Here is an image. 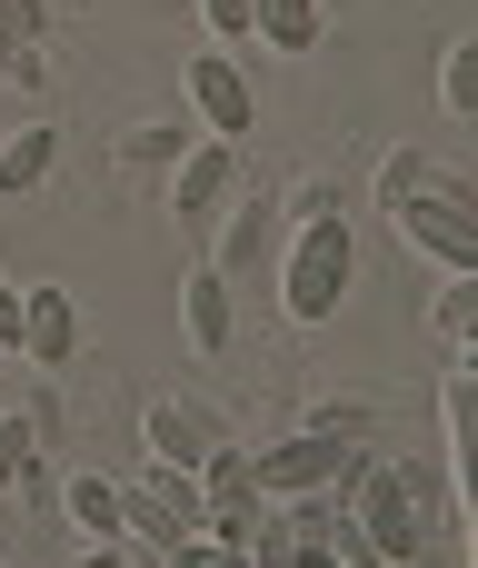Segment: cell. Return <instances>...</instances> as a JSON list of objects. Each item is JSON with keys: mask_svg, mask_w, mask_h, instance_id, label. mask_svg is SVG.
I'll return each instance as SVG.
<instances>
[{"mask_svg": "<svg viewBox=\"0 0 478 568\" xmlns=\"http://www.w3.org/2000/svg\"><path fill=\"white\" fill-rule=\"evenodd\" d=\"M329 499L349 509L359 549H369L379 568H419L439 539H459V519H449V479L419 469V459H369V449H349L339 479H329Z\"/></svg>", "mask_w": 478, "mask_h": 568, "instance_id": "obj_1", "label": "cell"}, {"mask_svg": "<svg viewBox=\"0 0 478 568\" xmlns=\"http://www.w3.org/2000/svg\"><path fill=\"white\" fill-rule=\"evenodd\" d=\"M269 280H279V320H289V329H319V320L349 300V280H359V240H349V220H339V210L289 220Z\"/></svg>", "mask_w": 478, "mask_h": 568, "instance_id": "obj_2", "label": "cell"}, {"mask_svg": "<svg viewBox=\"0 0 478 568\" xmlns=\"http://www.w3.org/2000/svg\"><path fill=\"white\" fill-rule=\"evenodd\" d=\"M230 439H240V429H230L210 399H190V389H160V399L140 409V449H150V469H190V479H200Z\"/></svg>", "mask_w": 478, "mask_h": 568, "instance_id": "obj_3", "label": "cell"}, {"mask_svg": "<svg viewBox=\"0 0 478 568\" xmlns=\"http://www.w3.org/2000/svg\"><path fill=\"white\" fill-rule=\"evenodd\" d=\"M279 240H289V210L269 200V190H230V210H220V250H210V270L240 290V280H269L279 270Z\"/></svg>", "mask_w": 478, "mask_h": 568, "instance_id": "obj_4", "label": "cell"}, {"mask_svg": "<svg viewBox=\"0 0 478 568\" xmlns=\"http://www.w3.org/2000/svg\"><path fill=\"white\" fill-rule=\"evenodd\" d=\"M439 429H449V519L478 529V349H449L439 369Z\"/></svg>", "mask_w": 478, "mask_h": 568, "instance_id": "obj_5", "label": "cell"}, {"mask_svg": "<svg viewBox=\"0 0 478 568\" xmlns=\"http://www.w3.org/2000/svg\"><path fill=\"white\" fill-rule=\"evenodd\" d=\"M399 250H429L439 270H478V190H439V200H409L389 210Z\"/></svg>", "mask_w": 478, "mask_h": 568, "instance_id": "obj_6", "label": "cell"}, {"mask_svg": "<svg viewBox=\"0 0 478 568\" xmlns=\"http://www.w3.org/2000/svg\"><path fill=\"white\" fill-rule=\"evenodd\" d=\"M180 90H190V110H200V130H210V140H250V120H260V90H250L240 50H190Z\"/></svg>", "mask_w": 478, "mask_h": 568, "instance_id": "obj_7", "label": "cell"}, {"mask_svg": "<svg viewBox=\"0 0 478 568\" xmlns=\"http://www.w3.org/2000/svg\"><path fill=\"white\" fill-rule=\"evenodd\" d=\"M339 459H349V439H329V429H289V439L250 449V479H260V499H309V489L339 479Z\"/></svg>", "mask_w": 478, "mask_h": 568, "instance_id": "obj_8", "label": "cell"}, {"mask_svg": "<svg viewBox=\"0 0 478 568\" xmlns=\"http://www.w3.org/2000/svg\"><path fill=\"white\" fill-rule=\"evenodd\" d=\"M120 519H130V539L180 549V539L200 529V479H190V469H150V479L120 489Z\"/></svg>", "mask_w": 478, "mask_h": 568, "instance_id": "obj_9", "label": "cell"}, {"mask_svg": "<svg viewBox=\"0 0 478 568\" xmlns=\"http://www.w3.org/2000/svg\"><path fill=\"white\" fill-rule=\"evenodd\" d=\"M160 180H170V210H180V220H220L230 190H240V140H210V130H200Z\"/></svg>", "mask_w": 478, "mask_h": 568, "instance_id": "obj_10", "label": "cell"}, {"mask_svg": "<svg viewBox=\"0 0 478 568\" xmlns=\"http://www.w3.org/2000/svg\"><path fill=\"white\" fill-rule=\"evenodd\" d=\"M180 339L200 349V359H230V339H240V300H230V280L200 260V270H180Z\"/></svg>", "mask_w": 478, "mask_h": 568, "instance_id": "obj_11", "label": "cell"}, {"mask_svg": "<svg viewBox=\"0 0 478 568\" xmlns=\"http://www.w3.org/2000/svg\"><path fill=\"white\" fill-rule=\"evenodd\" d=\"M20 359L30 369H70L80 359V310H70V290H20Z\"/></svg>", "mask_w": 478, "mask_h": 568, "instance_id": "obj_12", "label": "cell"}, {"mask_svg": "<svg viewBox=\"0 0 478 568\" xmlns=\"http://www.w3.org/2000/svg\"><path fill=\"white\" fill-rule=\"evenodd\" d=\"M439 190H478V180L459 170V160H439V150L409 140V150L379 160V190H369V200H379V210H409V200H439Z\"/></svg>", "mask_w": 478, "mask_h": 568, "instance_id": "obj_13", "label": "cell"}, {"mask_svg": "<svg viewBox=\"0 0 478 568\" xmlns=\"http://www.w3.org/2000/svg\"><path fill=\"white\" fill-rule=\"evenodd\" d=\"M60 519H70L80 549H120V539H130V519H120V479H100V469L60 489Z\"/></svg>", "mask_w": 478, "mask_h": 568, "instance_id": "obj_14", "label": "cell"}, {"mask_svg": "<svg viewBox=\"0 0 478 568\" xmlns=\"http://www.w3.org/2000/svg\"><path fill=\"white\" fill-rule=\"evenodd\" d=\"M50 170H60V130H50V120H20V130L0 140V200H40Z\"/></svg>", "mask_w": 478, "mask_h": 568, "instance_id": "obj_15", "label": "cell"}, {"mask_svg": "<svg viewBox=\"0 0 478 568\" xmlns=\"http://www.w3.org/2000/svg\"><path fill=\"white\" fill-rule=\"evenodd\" d=\"M319 0H250V40H269V50H289V60H309L319 50Z\"/></svg>", "mask_w": 478, "mask_h": 568, "instance_id": "obj_16", "label": "cell"}, {"mask_svg": "<svg viewBox=\"0 0 478 568\" xmlns=\"http://www.w3.org/2000/svg\"><path fill=\"white\" fill-rule=\"evenodd\" d=\"M429 329H439V349H478V270H449V280H439Z\"/></svg>", "mask_w": 478, "mask_h": 568, "instance_id": "obj_17", "label": "cell"}, {"mask_svg": "<svg viewBox=\"0 0 478 568\" xmlns=\"http://www.w3.org/2000/svg\"><path fill=\"white\" fill-rule=\"evenodd\" d=\"M439 100H449V120H478V40H449V60H439Z\"/></svg>", "mask_w": 478, "mask_h": 568, "instance_id": "obj_18", "label": "cell"}, {"mask_svg": "<svg viewBox=\"0 0 478 568\" xmlns=\"http://www.w3.org/2000/svg\"><path fill=\"white\" fill-rule=\"evenodd\" d=\"M30 469H40V429L30 419H0V499L30 489Z\"/></svg>", "mask_w": 478, "mask_h": 568, "instance_id": "obj_19", "label": "cell"}, {"mask_svg": "<svg viewBox=\"0 0 478 568\" xmlns=\"http://www.w3.org/2000/svg\"><path fill=\"white\" fill-rule=\"evenodd\" d=\"M180 150H190V130H180V120H170V130H130V140H120V170H170Z\"/></svg>", "mask_w": 478, "mask_h": 568, "instance_id": "obj_20", "label": "cell"}, {"mask_svg": "<svg viewBox=\"0 0 478 568\" xmlns=\"http://www.w3.org/2000/svg\"><path fill=\"white\" fill-rule=\"evenodd\" d=\"M160 568H250V549H230V539H180V549H160Z\"/></svg>", "mask_w": 478, "mask_h": 568, "instance_id": "obj_21", "label": "cell"}, {"mask_svg": "<svg viewBox=\"0 0 478 568\" xmlns=\"http://www.w3.org/2000/svg\"><path fill=\"white\" fill-rule=\"evenodd\" d=\"M200 30H210V50H240L250 40V0H200Z\"/></svg>", "mask_w": 478, "mask_h": 568, "instance_id": "obj_22", "label": "cell"}, {"mask_svg": "<svg viewBox=\"0 0 478 568\" xmlns=\"http://www.w3.org/2000/svg\"><path fill=\"white\" fill-rule=\"evenodd\" d=\"M0 80H10V90H40V80H50L40 40H0Z\"/></svg>", "mask_w": 478, "mask_h": 568, "instance_id": "obj_23", "label": "cell"}, {"mask_svg": "<svg viewBox=\"0 0 478 568\" xmlns=\"http://www.w3.org/2000/svg\"><path fill=\"white\" fill-rule=\"evenodd\" d=\"M279 210H289V220H319V210H339V190H329V180H319V170H299V180H289V200H279Z\"/></svg>", "mask_w": 478, "mask_h": 568, "instance_id": "obj_24", "label": "cell"}, {"mask_svg": "<svg viewBox=\"0 0 478 568\" xmlns=\"http://www.w3.org/2000/svg\"><path fill=\"white\" fill-rule=\"evenodd\" d=\"M0 40H50V0H0Z\"/></svg>", "mask_w": 478, "mask_h": 568, "instance_id": "obj_25", "label": "cell"}, {"mask_svg": "<svg viewBox=\"0 0 478 568\" xmlns=\"http://www.w3.org/2000/svg\"><path fill=\"white\" fill-rule=\"evenodd\" d=\"M0 359H20V280L0 270Z\"/></svg>", "mask_w": 478, "mask_h": 568, "instance_id": "obj_26", "label": "cell"}, {"mask_svg": "<svg viewBox=\"0 0 478 568\" xmlns=\"http://www.w3.org/2000/svg\"><path fill=\"white\" fill-rule=\"evenodd\" d=\"M70 568H130V559H120V549H80Z\"/></svg>", "mask_w": 478, "mask_h": 568, "instance_id": "obj_27", "label": "cell"}, {"mask_svg": "<svg viewBox=\"0 0 478 568\" xmlns=\"http://www.w3.org/2000/svg\"><path fill=\"white\" fill-rule=\"evenodd\" d=\"M0 568H10V559H0Z\"/></svg>", "mask_w": 478, "mask_h": 568, "instance_id": "obj_28", "label": "cell"}]
</instances>
